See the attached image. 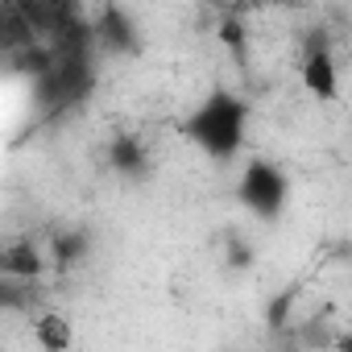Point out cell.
Returning <instances> with one entry per match:
<instances>
[{
    "label": "cell",
    "instance_id": "1",
    "mask_svg": "<svg viewBox=\"0 0 352 352\" xmlns=\"http://www.w3.org/2000/svg\"><path fill=\"white\" fill-rule=\"evenodd\" d=\"M249 120H253V108L241 91L232 87H216L208 91L183 120V137L208 153L212 162H232L245 153V141H249Z\"/></svg>",
    "mask_w": 352,
    "mask_h": 352
},
{
    "label": "cell",
    "instance_id": "2",
    "mask_svg": "<svg viewBox=\"0 0 352 352\" xmlns=\"http://www.w3.org/2000/svg\"><path fill=\"white\" fill-rule=\"evenodd\" d=\"M236 204L261 220V224H278L286 216V204H290V179L286 170L270 157H249L236 174Z\"/></svg>",
    "mask_w": 352,
    "mask_h": 352
},
{
    "label": "cell",
    "instance_id": "3",
    "mask_svg": "<svg viewBox=\"0 0 352 352\" xmlns=\"http://www.w3.org/2000/svg\"><path fill=\"white\" fill-rule=\"evenodd\" d=\"M298 83H302V91H307L311 100H319V104H336V100H340V67H336V58H331L327 46H311V50L302 54V63H298Z\"/></svg>",
    "mask_w": 352,
    "mask_h": 352
},
{
    "label": "cell",
    "instance_id": "4",
    "mask_svg": "<svg viewBox=\"0 0 352 352\" xmlns=\"http://www.w3.org/2000/svg\"><path fill=\"white\" fill-rule=\"evenodd\" d=\"M34 340L42 352H71L75 344V323L63 315V311H42L34 319Z\"/></svg>",
    "mask_w": 352,
    "mask_h": 352
},
{
    "label": "cell",
    "instance_id": "5",
    "mask_svg": "<svg viewBox=\"0 0 352 352\" xmlns=\"http://www.w3.org/2000/svg\"><path fill=\"white\" fill-rule=\"evenodd\" d=\"M108 166H112L116 174H124V179H137V174H145V170H149V149H145V141L133 137V133L116 137V141L108 145Z\"/></svg>",
    "mask_w": 352,
    "mask_h": 352
},
{
    "label": "cell",
    "instance_id": "6",
    "mask_svg": "<svg viewBox=\"0 0 352 352\" xmlns=\"http://www.w3.org/2000/svg\"><path fill=\"white\" fill-rule=\"evenodd\" d=\"M5 274L9 278H38L42 274V253L34 249V241H17L5 249Z\"/></svg>",
    "mask_w": 352,
    "mask_h": 352
},
{
    "label": "cell",
    "instance_id": "7",
    "mask_svg": "<svg viewBox=\"0 0 352 352\" xmlns=\"http://www.w3.org/2000/svg\"><path fill=\"white\" fill-rule=\"evenodd\" d=\"M220 42H224V46H232V50H241V46H245V30H241V21H236V17L220 25Z\"/></svg>",
    "mask_w": 352,
    "mask_h": 352
},
{
    "label": "cell",
    "instance_id": "8",
    "mask_svg": "<svg viewBox=\"0 0 352 352\" xmlns=\"http://www.w3.org/2000/svg\"><path fill=\"white\" fill-rule=\"evenodd\" d=\"M228 261H236V270H249V261H253V253L232 236V245H228Z\"/></svg>",
    "mask_w": 352,
    "mask_h": 352
},
{
    "label": "cell",
    "instance_id": "9",
    "mask_svg": "<svg viewBox=\"0 0 352 352\" xmlns=\"http://www.w3.org/2000/svg\"><path fill=\"white\" fill-rule=\"evenodd\" d=\"M336 352H352V331H344V336L336 340Z\"/></svg>",
    "mask_w": 352,
    "mask_h": 352
}]
</instances>
